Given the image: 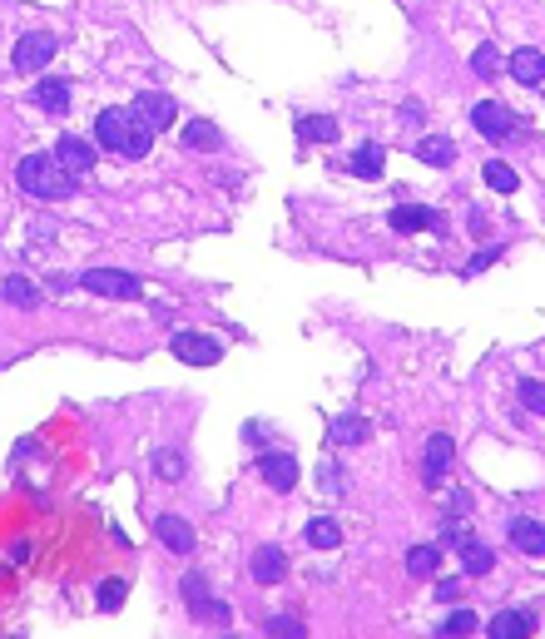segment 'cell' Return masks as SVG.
I'll use <instances>...</instances> for the list:
<instances>
[{"label": "cell", "instance_id": "obj_12", "mask_svg": "<svg viewBox=\"0 0 545 639\" xmlns=\"http://www.w3.org/2000/svg\"><path fill=\"white\" fill-rule=\"evenodd\" d=\"M258 471H263V481L272 491H292V486H298V461H292L288 452H278V456L268 452L263 461H258Z\"/></svg>", "mask_w": 545, "mask_h": 639}, {"label": "cell", "instance_id": "obj_14", "mask_svg": "<svg viewBox=\"0 0 545 639\" xmlns=\"http://www.w3.org/2000/svg\"><path fill=\"white\" fill-rule=\"evenodd\" d=\"M55 154H60V164H65L70 174H90V169H94V144H90V139H75V134H65Z\"/></svg>", "mask_w": 545, "mask_h": 639}, {"label": "cell", "instance_id": "obj_25", "mask_svg": "<svg viewBox=\"0 0 545 639\" xmlns=\"http://www.w3.org/2000/svg\"><path fill=\"white\" fill-rule=\"evenodd\" d=\"M184 144H188V149H218L224 134H218L208 119H194V124H184Z\"/></svg>", "mask_w": 545, "mask_h": 639}, {"label": "cell", "instance_id": "obj_4", "mask_svg": "<svg viewBox=\"0 0 545 639\" xmlns=\"http://www.w3.org/2000/svg\"><path fill=\"white\" fill-rule=\"evenodd\" d=\"M80 282L90 292H100V298H120V302L139 298V278L124 273V268H90V273H80Z\"/></svg>", "mask_w": 545, "mask_h": 639}, {"label": "cell", "instance_id": "obj_7", "mask_svg": "<svg viewBox=\"0 0 545 639\" xmlns=\"http://www.w3.org/2000/svg\"><path fill=\"white\" fill-rule=\"evenodd\" d=\"M154 536L164 540V550L169 555H194V526H188L184 516H154Z\"/></svg>", "mask_w": 545, "mask_h": 639}, {"label": "cell", "instance_id": "obj_21", "mask_svg": "<svg viewBox=\"0 0 545 639\" xmlns=\"http://www.w3.org/2000/svg\"><path fill=\"white\" fill-rule=\"evenodd\" d=\"M298 134L312 144H338V119H328V114H308V119H298Z\"/></svg>", "mask_w": 545, "mask_h": 639}, {"label": "cell", "instance_id": "obj_9", "mask_svg": "<svg viewBox=\"0 0 545 639\" xmlns=\"http://www.w3.org/2000/svg\"><path fill=\"white\" fill-rule=\"evenodd\" d=\"M184 600H188V610L194 615H204V620H224L228 615V605H218V600H208V580L204 575H184Z\"/></svg>", "mask_w": 545, "mask_h": 639}, {"label": "cell", "instance_id": "obj_2", "mask_svg": "<svg viewBox=\"0 0 545 639\" xmlns=\"http://www.w3.org/2000/svg\"><path fill=\"white\" fill-rule=\"evenodd\" d=\"M15 179L30 198H45V204H60V198L75 194V174L60 164V154H25Z\"/></svg>", "mask_w": 545, "mask_h": 639}, {"label": "cell", "instance_id": "obj_8", "mask_svg": "<svg viewBox=\"0 0 545 639\" xmlns=\"http://www.w3.org/2000/svg\"><path fill=\"white\" fill-rule=\"evenodd\" d=\"M471 124H476L486 139H506L511 134V110L496 104V100H481V104H471Z\"/></svg>", "mask_w": 545, "mask_h": 639}, {"label": "cell", "instance_id": "obj_6", "mask_svg": "<svg viewBox=\"0 0 545 639\" xmlns=\"http://www.w3.org/2000/svg\"><path fill=\"white\" fill-rule=\"evenodd\" d=\"M174 358L194 362V367H214L224 358V348H218L214 338H204V332H179V338H174Z\"/></svg>", "mask_w": 545, "mask_h": 639}, {"label": "cell", "instance_id": "obj_3", "mask_svg": "<svg viewBox=\"0 0 545 639\" xmlns=\"http://www.w3.org/2000/svg\"><path fill=\"white\" fill-rule=\"evenodd\" d=\"M55 50H60L55 35H45V30H30V35L15 40V70H20V75H35V70H45L50 60H55Z\"/></svg>", "mask_w": 545, "mask_h": 639}, {"label": "cell", "instance_id": "obj_28", "mask_svg": "<svg viewBox=\"0 0 545 639\" xmlns=\"http://www.w3.org/2000/svg\"><path fill=\"white\" fill-rule=\"evenodd\" d=\"M461 565H466V575H491L496 555H491L486 546H476V540H466V546H461Z\"/></svg>", "mask_w": 545, "mask_h": 639}, {"label": "cell", "instance_id": "obj_29", "mask_svg": "<svg viewBox=\"0 0 545 639\" xmlns=\"http://www.w3.org/2000/svg\"><path fill=\"white\" fill-rule=\"evenodd\" d=\"M486 184L496 188V194H516V188H521L516 169H511V164H501V159H491V164H486Z\"/></svg>", "mask_w": 545, "mask_h": 639}, {"label": "cell", "instance_id": "obj_15", "mask_svg": "<svg viewBox=\"0 0 545 639\" xmlns=\"http://www.w3.org/2000/svg\"><path fill=\"white\" fill-rule=\"evenodd\" d=\"M422 228H442V218L432 208H416V204L392 208V234H422Z\"/></svg>", "mask_w": 545, "mask_h": 639}, {"label": "cell", "instance_id": "obj_16", "mask_svg": "<svg viewBox=\"0 0 545 639\" xmlns=\"http://www.w3.org/2000/svg\"><path fill=\"white\" fill-rule=\"evenodd\" d=\"M511 546L526 550V555H545V526L531 516H516L511 520Z\"/></svg>", "mask_w": 545, "mask_h": 639}, {"label": "cell", "instance_id": "obj_5", "mask_svg": "<svg viewBox=\"0 0 545 639\" xmlns=\"http://www.w3.org/2000/svg\"><path fill=\"white\" fill-rule=\"evenodd\" d=\"M134 114H139V119L149 124L154 134H164L174 119H179V104H174L169 94H154V90H144L139 100H134Z\"/></svg>", "mask_w": 545, "mask_h": 639}, {"label": "cell", "instance_id": "obj_26", "mask_svg": "<svg viewBox=\"0 0 545 639\" xmlns=\"http://www.w3.org/2000/svg\"><path fill=\"white\" fill-rule=\"evenodd\" d=\"M5 302H15V308H35V302H40V288H35L30 278L10 273V278H5Z\"/></svg>", "mask_w": 545, "mask_h": 639}, {"label": "cell", "instance_id": "obj_22", "mask_svg": "<svg viewBox=\"0 0 545 639\" xmlns=\"http://www.w3.org/2000/svg\"><path fill=\"white\" fill-rule=\"evenodd\" d=\"M308 546L312 550H338L342 546V526H338V520H328V516L308 520Z\"/></svg>", "mask_w": 545, "mask_h": 639}, {"label": "cell", "instance_id": "obj_35", "mask_svg": "<svg viewBox=\"0 0 545 639\" xmlns=\"http://www.w3.org/2000/svg\"><path fill=\"white\" fill-rule=\"evenodd\" d=\"M496 258H501V248H486V253H476V258L466 263V278H471V273H481V268H491Z\"/></svg>", "mask_w": 545, "mask_h": 639}, {"label": "cell", "instance_id": "obj_30", "mask_svg": "<svg viewBox=\"0 0 545 639\" xmlns=\"http://www.w3.org/2000/svg\"><path fill=\"white\" fill-rule=\"evenodd\" d=\"M471 630H481V620H476V615H471V610H452V615L442 620V630H436V634L461 639V634H471Z\"/></svg>", "mask_w": 545, "mask_h": 639}, {"label": "cell", "instance_id": "obj_18", "mask_svg": "<svg viewBox=\"0 0 545 639\" xmlns=\"http://www.w3.org/2000/svg\"><path fill=\"white\" fill-rule=\"evenodd\" d=\"M35 104L45 114H65L70 110V85H65V80H55V75L35 80Z\"/></svg>", "mask_w": 545, "mask_h": 639}, {"label": "cell", "instance_id": "obj_33", "mask_svg": "<svg viewBox=\"0 0 545 639\" xmlns=\"http://www.w3.org/2000/svg\"><path fill=\"white\" fill-rule=\"evenodd\" d=\"M268 634H278V639H302L308 630H302V620H292V615H278V620H268Z\"/></svg>", "mask_w": 545, "mask_h": 639}, {"label": "cell", "instance_id": "obj_32", "mask_svg": "<svg viewBox=\"0 0 545 639\" xmlns=\"http://www.w3.org/2000/svg\"><path fill=\"white\" fill-rule=\"evenodd\" d=\"M154 471L159 481H184V452H154Z\"/></svg>", "mask_w": 545, "mask_h": 639}, {"label": "cell", "instance_id": "obj_17", "mask_svg": "<svg viewBox=\"0 0 545 639\" xmlns=\"http://www.w3.org/2000/svg\"><path fill=\"white\" fill-rule=\"evenodd\" d=\"M416 159L432 164V169H452V164H456V144L446 139V134H426V139L416 144Z\"/></svg>", "mask_w": 545, "mask_h": 639}, {"label": "cell", "instance_id": "obj_34", "mask_svg": "<svg viewBox=\"0 0 545 639\" xmlns=\"http://www.w3.org/2000/svg\"><path fill=\"white\" fill-rule=\"evenodd\" d=\"M124 605V580H104L100 585V610H120Z\"/></svg>", "mask_w": 545, "mask_h": 639}, {"label": "cell", "instance_id": "obj_19", "mask_svg": "<svg viewBox=\"0 0 545 639\" xmlns=\"http://www.w3.org/2000/svg\"><path fill=\"white\" fill-rule=\"evenodd\" d=\"M471 70H476L481 80H501L506 75V60H501V50L491 45V40H481V45L471 50Z\"/></svg>", "mask_w": 545, "mask_h": 639}, {"label": "cell", "instance_id": "obj_20", "mask_svg": "<svg viewBox=\"0 0 545 639\" xmlns=\"http://www.w3.org/2000/svg\"><path fill=\"white\" fill-rule=\"evenodd\" d=\"M491 639H526L531 634V615H516V610H501L496 620H491Z\"/></svg>", "mask_w": 545, "mask_h": 639}, {"label": "cell", "instance_id": "obj_24", "mask_svg": "<svg viewBox=\"0 0 545 639\" xmlns=\"http://www.w3.org/2000/svg\"><path fill=\"white\" fill-rule=\"evenodd\" d=\"M382 144H362L358 154H352V174H358V179H382Z\"/></svg>", "mask_w": 545, "mask_h": 639}, {"label": "cell", "instance_id": "obj_23", "mask_svg": "<svg viewBox=\"0 0 545 639\" xmlns=\"http://www.w3.org/2000/svg\"><path fill=\"white\" fill-rule=\"evenodd\" d=\"M436 565H442V550L436 546H412L406 550V575H416V580H432Z\"/></svg>", "mask_w": 545, "mask_h": 639}, {"label": "cell", "instance_id": "obj_1", "mask_svg": "<svg viewBox=\"0 0 545 639\" xmlns=\"http://www.w3.org/2000/svg\"><path fill=\"white\" fill-rule=\"evenodd\" d=\"M94 139H100L110 154L144 159V154H149V144H154V129L134 110H104L100 119H94Z\"/></svg>", "mask_w": 545, "mask_h": 639}, {"label": "cell", "instance_id": "obj_11", "mask_svg": "<svg viewBox=\"0 0 545 639\" xmlns=\"http://www.w3.org/2000/svg\"><path fill=\"white\" fill-rule=\"evenodd\" d=\"M506 75H516L521 85H531V90L545 85V55H540V50H531V45L516 50V55L506 60Z\"/></svg>", "mask_w": 545, "mask_h": 639}, {"label": "cell", "instance_id": "obj_31", "mask_svg": "<svg viewBox=\"0 0 545 639\" xmlns=\"http://www.w3.org/2000/svg\"><path fill=\"white\" fill-rule=\"evenodd\" d=\"M516 396H521V406H526V412L545 416V386L536 382V377H526V382H516Z\"/></svg>", "mask_w": 545, "mask_h": 639}, {"label": "cell", "instance_id": "obj_10", "mask_svg": "<svg viewBox=\"0 0 545 639\" xmlns=\"http://www.w3.org/2000/svg\"><path fill=\"white\" fill-rule=\"evenodd\" d=\"M248 570H253L258 585H278L282 575H288V555H282L278 546H258L253 560H248Z\"/></svg>", "mask_w": 545, "mask_h": 639}, {"label": "cell", "instance_id": "obj_27", "mask_svg": "<svg viewBox=\"0 0 545 639\" xmlns=\"http://www.w3.org/2000/svg\"><path fill=\"white\" fill-rule=\"evenodd\" d=\"M332 442H338V446L367 442V422H362V416H338V422H332Z\"/></svg>", "mask_w": 545, "mask_h": 639}, {"label": "cell", "instance_id": "obj_13", "mask_svg": "<svg viewBox=\"0 0 545 639\" xmlns=\"http://www.w3.org/2000/svg\"><path fill=\"white\" fill-rule=\"evenodd\" d=\"M452 456H456V446H452V436L446 432H432V442H426V481H442L446 471H452Z\"/></svg>", "mask_w": 545, "mask_h": 639}]
</instances>
